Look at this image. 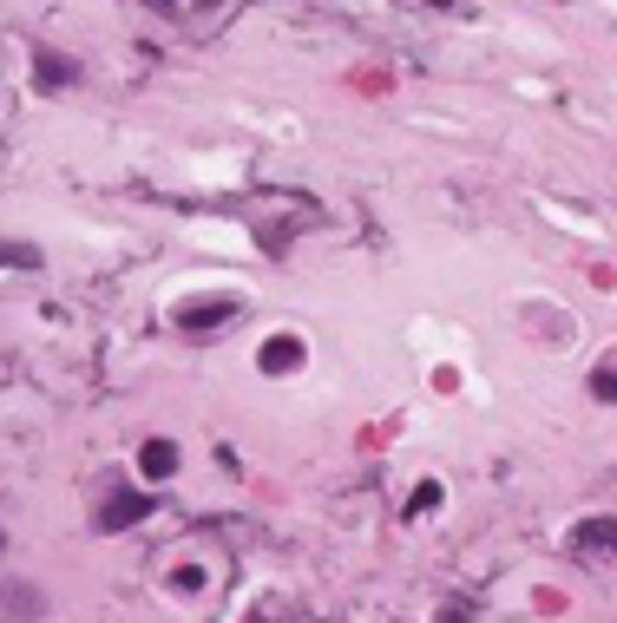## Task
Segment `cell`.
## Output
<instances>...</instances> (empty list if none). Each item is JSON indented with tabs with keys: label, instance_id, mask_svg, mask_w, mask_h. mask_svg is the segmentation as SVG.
I'll list each match as a JSON object with an SVG mask.
<instances>
[{
	"label": "cell",
	"instance_id": "obj_10",
	"mask_svg": "<svg viewBox=\"0 0 617 623\" xmlns=\"http://www.w3.org/2000/svg\"><path fill=\"white\" fill-rule=\"evenodd\" d=\"M434 506H441V486H421V493H414V506H408V512H434Z\"/></svg>",
	"mask_w": 617,
	"mask_h": 623
},
{
	"label": "cell",
	"instance_id": "obj_9",
	"mask_svg": "<svg viewBox=\"0 0 617 623\" xmlns=\"http://www.w3.org/2000/svg\"><path fill=\"white\" fill-rule=\"evenodd\" d=\"M592 394H598V401H617V361H605V368L592 374Z\"/></svg>",
	"mask_w": 617,
	"mask_h": 623
},
{
	"label": "cell",
	"instance_id": "obj_6",
	"mask_svg": "<svg viewBox=\"0 0 617 623\" xmlns=\"http://www.w3.org/2000/svg\"><path fill=\"white\" fill-rule=\"evenodd\" d=\"M572 539H579L585 552H617V519H585Z\"/></svg>",
	"mask_w": 617,
	"mask_h": 623
},
{
	"label": "cell",
	"instance_id": "obj_3",
	"mask_svg": "<svg viewBox=\"0 0 617 623\" xmlns=\"http://www.w3.org/2000/svg\"><path fill=\"white\" fill-rule=\"evenodd\" d=\"M0 611L13 623H33V618H46V598H39L26 578H13V585H0Z\"/></svg>",
	"mask_w": 617,
	"mask_h": 623
},
{
	"label": "cell",
	"instance_id": "obj_1",
	"mask_svg": "<svg viewBox=\"0 0 617 623\" xmlns=\"http://www.w3.org/2000/svg\"><path fill=\"white\" fill-rule=\"evenodd\" d=\"M138 519H151V493H138V486H112L105 506H99V532H125V526H138Z\"/></svg>",
	"mask_w": 617,
	"mask_h": 623
},
{
	"label": "cell",
	"instance_id": "obj_5",
	"mask_svg": "<svg viewBox=\"0 0 617 623\" xmlns=\"http://www.w3.org/2000/svg\"><path fill=\"white\" fill-rule=\"evenodd\" d=\"M138 473H145V480H171V473H178V447H171V440H145V447H138Z\"/></svg>",
	"mask_w": 617,
	"mask_h": 623
},
{
	"label": "cell",
	"instance_id": "obj_8",
	"mask_svg": "<svg viewBox=\"0 0 617 623\" xmlns=\"http://www.w3.org/2000/svg\"><path fill=\"white\" fill-rule=\"evenodd\" d=\"M0 269H39V250L33 243H0Z\"/></svg>",
	"mask_w": 617,
	"mask_h": 623
},
{
	"label": "cell",
	"instance_id": "obj_13",
	"mask_svg": "<svg viewBox=\"0 0 617 623\" xmlns=\"http://www.w3.org/2000/svg\"><path fill=\"white\" fill-rule=\"evenodd\" d=\"M0 545H7V532H0Z\"/></svg>",
	"mask_w": 617,
	"mask_h": 623
},
{
	"label": "cell",
	"instance_id": "obj_7",
	"mask_svg": "<svg viewBox=\"0 0 617 623\" xmlns=\"http://www.w3.org/2000/svg\"><path fill=\"white\" fill-rule=\"evenodd\" d=\"M33 79H39V85H72V79H79V66H72L66 53H39V66H33Z\"/></svg>",
	"mask_w": 617,
	"mask_h": 623
},
{
	"label": "cell",
	"instance_id": "obj_2",
	"mask_svg": "<svg viewBox=\"0 0 617 623\" xmlns=\"http://www.w3.org/2000/svg\"><path fill=\"white\" fill-rule=\"evenodd\" d=\"M237 315V296H210V302H184L178 309V322L191 328V335H204V328H224Z\"/></svg>",
	"mask_w": 617,
	"mask_h": 623
},
{
	"label": "cell",
	"instance_id": "obj_4",
	"mask_svg": "<svg viewBox=\"0 0 617 623\" xmlns=\"http://www.w3.org/2000/svg\"><path fill=\"white\" fill-rule=\"evenodd\" d=\"M256 368H263V374H289V368H302V335H270L263 355H256Z\"/></svg>",
	"mask_w": 617,
	"mask_h": 623
},
{
	"label": "cell",
	"instance_id": "obj_12",
	"mask_svg": "<svg viewBox=\"0 0 617 623\" xmlns=\"http://www.w3.org/2000/svg\"><path fill=\"white\" fill-rule=\"evenodd\" d=\"M151 7H158V13H178V0H151Z\"/></svg>",
	"mask_w": 617,
	"mask_h": 623
},
{
	"label": "cell",
	"instance_id": "obj_11",
	"mask_svg": "<svg viewBox=\"0 0 617 623\" xmlns=\"http://www.w3.org/2000/svg\"><path fill=\"white\" fill-rule=\"evenodd\" d=\"M441 623H467V611H460V604H447V611H441Z\"/></svg>",
	"mask_w": 617,
	"mask_h": 623
}]
</instances>
